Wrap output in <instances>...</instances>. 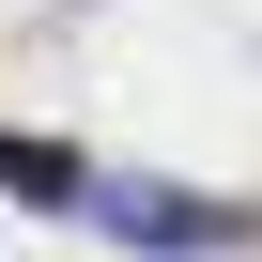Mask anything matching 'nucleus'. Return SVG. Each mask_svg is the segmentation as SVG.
Segmentation results:
<instances>
[{"label":"nucleus","mask_w":262,"mask_h":262,"mask_svg":"<svg viewBox=\"0 0 262 262\" xmlns=\"http://www.w3.org/2000/svg\"><path fill=\"white\" fill-rule=\"evenodd\" d=\"M0 185H16V201H62V216L93 201V170H77L62 139H0Z\"/></svg>","instance_id":"nucleus-2"},{"label":"nucleus","mask_w":262,"mask_h":262,"mask_svg":"<svg viewBox=\"0 0 262 262\" xmlns=\"http://www.w3.org/2000/svg\"><path fill=\"white\" fill-rule=\"evenodd\" d=\"M77 216H108L123 247H231V216H216V201H185V185H93Z\"/></svg>","instance_id":"nucleus-1"}]
</instances>
